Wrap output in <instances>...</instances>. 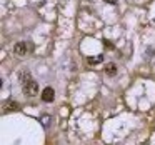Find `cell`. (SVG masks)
Wrapping results in <instances>:
<instances>
[{
    "label": "cell",
    "instance_id": "obj_1",
    "mask_svg": "<svg viewBox=\"0 0 155 145\" xmlns=\"http://www.w3.org/2000/svg\"><path fill=\"white\" fill-rule=\"evenodd\" d=\"M24 92H25V95H28V97H35V95L38 94V84L35 80H30L28 84L24 85Z\"/></svg>",
    "mask_w": 155,
    "mask_h": 145
},
{
    "label": "cell",
    "instance_id": "obj_2",
    "mask_svg": "<svg viewBox=\"0 0 155 145\" xmlns=\"http://www.w3.org/2000/svg\"><path fill=\"white\" fill-rule=\"evenodd\" d=\"M27 52H28V44L27 42H17V44L14 45V54L17 55V57H24Z\"/></svg>",
    "mask_w": 155,
    "mask_h": 145
},
{
    "label": "cell",
    "instance_id": "obj_3",
    "mask_svg": "<svg viewBox=\"0 0 155 145\" xmlns=\"http://www.w3.org/2000/svg\"><path fill=\"white\" fill-rule=\"evenodd\" d=\"M42 100L45 102V104H50V102L55 100V90L52 87H45L44 92H42Z\"/></svg>",
    "mask_w": 155,
    "mask_h": 145
},
{
    "label": "cell",
    "instance_id": "obj_4",
    "mask_svg": "<svg viewBox=\"0 0 155 145\" xmlns=\"http://www.w3.org/2000/svg\"><path fill=\"white\" fill-rule=\"evenodd\" d=\"M105 74H107L108 77H114V75L117 74V65L112 64V62H110V64H107V65H105Z\"/></svg>",
    "mask_w": 155,
    "mask_h": 145
},
{
    "label": "cell",
    "instance_id": "obj_5",
    "mask_svg": "<svg viewBox=\"0 0 155 145\" xmlns=\"http://www.w3.org/2000/svg\"><path fill=\"white\" fill-rule=\"evenodd\" d=\"M18 78H20L22 87H24L25 84H28V82L32 80V75H30V72H27V70H25V72H22V74H20V77H18Z\"/></svg>",
    "mask_w": 155,
    "mask_h": 145
},
{
    "label": "cell",
    "instance_id": "obj_6",
    "mask_svg": "<svg viewBox=\"0 0 155 145\" xmlns=\"http://www.w3.org/2000/svg\"><path fill=\"white\" fill-rule=\"evenodd\" d=\"M102 60H104V55H95V57H88L87 58L88 65H97V64H100Z\"/></svg>",
    "mask_w": 155,
    "mask_h": 145
},
{
    "label": "cell",
    "instance_id": "obj_7",
    "mask_svg": "<svg viewBox=\"0 0 155 145\" xmlns=\"http://www.w3.org/2000/svg\"><path fill=\"white\" fill-rule=\"evenodd\" d=\"M12 110H18V104L14 102V100H10L7 105H5V108H4V112H12Z\"/></svg>",
    "mask_w": 155,
    "mask_h": 145
},
{
    "label": "cell",
    "instance_id": "obj_8",
    "mask_svg": "<svg viewBox=\"0 0 155 145\" xmlns=\"http://www.w3.org/2000/svg\"><path fill=\"white\" fill-rule=\"evenodd\" d=\"M40 122H42V125H44V127H48V125L52 124V117L48 114H44V115H42V118H40Z\"/></svg>",
    "mask_w": 155,
    "mask_h": 145
},
{
    "label": "cell",
    "instance_id": "obj_9",
    "mask_svg": "<svg viewBox=\"0 0 155 145\" xmlns=\"http://www.w3.org/2000/svg\"><path fill=\"white\" fill-rule=\"evenodd\" d=\"M105 2H107V4H114V5L117 4V0H105Z\"/></svg>",
    "mask_w": 155,
    "mask_h": 145
}]
</instances>
